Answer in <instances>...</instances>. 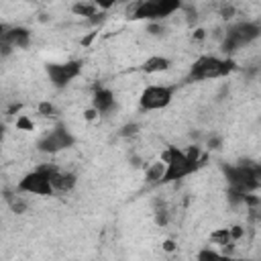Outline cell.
<instances>
[{"label": "cell", "instance_id": "cell-20", "mask_svg": "<svg viewBox=\"0 0 261 261\" xmlns=\"http://www.w3.org/2000/svg\"><path fill=\"white\" fill-rule=\"evenodd\" d=\"M137 130H139V124L128 122V124H124V126L120 128V135H122V137H130V135H137Z\"/></svg>", "mask_w": 261, "mask_h": 261}, {"label": "cell", "instance_id": "cell-26", "mask_svg": "<svg viewBox=\"0 0 261 261\" xmlns=\"http://www.w3.org/2000/svg\"><path fill=\"white\" fill-rule=\"evenodd\" d=\"M165 249H167V251H171V249H173V243H171V241H167V243H165Z\"/></svg>", "mask_w": 261, "mask_h": 261}, {"label": "cell", "instance_id": "cell-5", "mask_svg": "<svg viewBox=\"0 0 261 261\" xmlns=\"http://www.w3.org/2000/svg\"><path fill=\"white\" fill-rule=\"evenodd\" d=\"M181 8V4L177 0H143L133 4V16L137 20H151V22H159L167 16H171L173 12H177Z\"/></svg>", "mask_w": 261, "mask_h": 261}, {"label": "cell", "instance_id": "cell-16", "mask_svg": "<svg viewBox=\"0 0 261 261\" xmlns=\"http://www.w3.org/2000/svg\"><path fill=\"white\" fill-rule=\"evenodd\" d=\"M196 261H239V259L224 255V253H218V251H212V249H202V251H198Z\"/></svg>", "mask_w": 261, "mask_h": 261}, {"label": "cell", "instance_id": "cell-13", "mask_svg": "<svg viewBox=\"0 0 261 261\" xmlns=\"http://www.w3.org/2000/svg\"><path fill=\"white\" fill-rule=\"evenodd\" d=\"M171 67V59L163 57V55H153L143 63V71L147 73H159V71H167Z\"/></svg>", "mask_w": 261, "mask_h": 261}, {"label": "cell", "instance_id": "cell-12", "mask_svg": "<svg viewBox=\"0 0 261 261\" xmlns=\"http://www.w3.org/2000/svg\"><path fill=\"white\" fill-rule=\"evenodd\" d=\"M114 104H116L114 94H112V90H108V88H98V90L94 92V96H92V108H94L98 114H108V112H112Z\"/></svg>", "mask_w": 261, "mask_h": 261}, {"label": "cell", "instance_id": "cell-24", "mask_svg": "<svg viewBox=\"0 0 261 261\" xmlns=\"http://www.w3.org/2000/svg\"><path fill=\"white\" fill-rule=\"evenodd\" d=\"M253 169H255V175H257V179L261 181V163H253Z\"/></svg>", "mask_w": 261, "mask_h": 261}, {"label": "cell", "instance_id": "cell-2", "mask_svg": "<svg viewBox=\"0 0 261 261\" xmlns=\"http://www.w3.org/2000/svg\"><path fill=\"white\" fill-rule=\"evenodd\" d=\"M222 173L228 181V194L234 202H245V198L261 186L251 161L239 165H222Z\"/></svg>", "mask_w": 261, "mask_h": 261}, {"label": "cell", "instance_id": "cell-4", "mask_svg": "<svg viewBox=\"0 0 261 261\" xmlns=\"http://www.w3.org/2000/svg\"><path fill=\"white\" fill-rule=\"evenodd\" d=\"M259 37H261V24L259 22H251V20L234 22L224 31V39L220 41V49L224 55H232L241 47L253 43Z\"/></svg>", "mask_w": 261, "mask_h": 261}, {"label": "cell", "instance_id": "cell-21", "mask_svg": "<svg viewBox=\"0 0 261 261\" xmlns=\"http://www.w3.org/2000/svg\"><path fill=\"white\" fill-rule=\"evenodd\" d=\"M16 128H22V130H31V128H33V122H31L27 116H20V118L16 120Z\"/></svg>", "mask_w": 261, "mask_h": 261}, {"label": "cell", "instance_id": "cell-3", "mask_svg": "<svg viewBox=\"0 0 261 261\" xmlns=\"http://www.w3.org/2000/svg\"><path fill=\"white\" fill-rule=\"evenodd\" d=\"M237 69L230 57H216V55H202L198 57L188 73V82H202V80H216L226 77Z\"/></svg>", "mask_w": 261, "mask_h": 261}, {"label": "cell", "instance_id": "cell-1", "mask_svg": "<svg viewBox=\"0 0 261 261\" xmlns=\"http://www.w3.org/2000/svg\"><path fill=\"white\" fill-rule=\"evenodd\" d=\"M204 155L202 149L198 145H190L188 149H179V147H167L161 153V161L165 163V175H163V184L167 181H177L190 173H194L202 163H204Z\"/></svg>", "mask_w": 261, "mask_h": 261}, {"label": "cell", "instance_id": "cell-25", "mask_svg": "<svg viewBox=\"0 0 261 261\" xmlns=\"http://www.w3.org/2000/svg\"><path fill=\"white\" fill-rule=\"evenodd\" d=\"M96 114H98V112H96V110H94V108H90V110H88V112H86V118H94V116H96Z\"/></svg>", "mask_w": 261, "mask_h": 261}, {"label": "cell", "instance_id": "cell-18", "mask_svg": "<svg viewBox=\"0 0 261 261\" xmlns=\"http://www.w3.org/2000/svg\"><path fill=\"white\" fill-rule=\"evenodd\" d=\"M155 220H157L159 226L167 224V208H165V204H159V206L155 208Z\"/></svg>", "mask_w": 261, "mask_h": 261}, {"label": "cell", "instance_id": "cell-10", "mask_svg": "<svg viewBox=\"0 0 261 261\" xmlns=\"http://www.w3.org/2000/svg\"><path fill=\"white\" fill-rule=\"evenodd\" d=\"M0 41L10 49H27L31 43V31L27 27H8L2 22L0 27Z\"/></svg>", "mask_w": 261, "mask_h": 261}, {"label": "cell", "instance_id": "cell-7", "mask_svg": "<svg viewBox=\"0 0 261 261\" xmlns=\"http://www.w3.org/2000/svg\"><path fill=\"white\" fill-rule=\"evenodd\" d=\"M175 90H177V86H159V84L147 86L141 92L139 104L143 110H161V108L171 104Z\"/></svg>", "mask_w": 261, "mask_h": 261}, {"label": "cell", "instance_id": "cell-14", "mask_svg": "<svg viewBox=\"0 0 261 261\" xmlns=\"http://www.w3.org/2000/svg\"><path fill=\"white\" fill-rule=\"evenodd\" d=\"M210 241L214 243V245H218V247H222L224 251H230L232 247H234V237H232V230L230 228H218V230H214L212 234H210Z\"/></svg>", "mask_w": 261, "mask_h": 261}, {"label": "cell", "instance_id": "cell-11", "mask_svg": "<svg viewBox=\"0 0 261 261\" xmlns=\"http://www.w3.org/2000/svg\"><path fill=\"white\" fill-rule=\"evenodd\" d=\"M41 167H43L45 173L49 175L53 190H57V192H69V190L75 188V181H77V179H75V175H73L71 171H63V169H59V167H55V165H51V163H43Z\"/></svg>", "mask_w": 261, "mask_h": 261}, {"label": "cell", "instance_id": "cell-23", "mask_svg": "<svg viewBox=\"0 0 261 261\" xmlns=\"http://www.w3.org/2000/svg\"><path fill=\"white\" fill-rule=\"evenodd\" d=\"M220 14H222V18H230V16L234 14V8H232V6H222Z\"/></svg>", "mask_w": 261, "mask_h": 261}, {"label": "cell", "instance_id": "cell-22", "mask_svg": "<svg viewBox=\"0 0 261 261\" xmlns=\"http://www.w3.org/2000/svg\"><path fill=\"white\" fill-rule=\"evenodd\" d=\"M149 33L151 35H165V27L159 24V22H151L149 24Z\"/></svg>", "mask_w": 261, "mask_h": 261}, {"label": "cell", "instance_id": "cell-9", "mask_svg": "<svg viewBox=\"0 0 261 261\" xmlns=\"http://www.w3.org/2000/svg\"><path fill=\"white\" fill-rule=\"evenodd\" d=\"M16 192L35 194V196H51L53 194V186H51V179L45 173V169L39 165L37 169H33V171L22 175V179L16 184Z\"/></svg>", "mask_w": 261, "mask_h": 261}, {"label": "cell", "instance_id": "cell-8", "mask_svg": "<svg viewBox=\"0 0 261 261\" xmlns=\"http://www.w3.org/2000/svg\"><path fill=\"white\" fill-rule=\"evenodd\" d=\"M82 61L80 59H67V61H59V63H47L45 71L49 82L55 88H65L71 80H75L82 73Z\"/></svg>", "mask_w": 261, "mask_h": 261}, {"label": "cell", "instance_id": "cell-19", "mask_svg": "<svg viewBox=\"0 0 261 261\" xmlns=\"http://www.w3.org/2000/svg\"><path fill=\"white\" fill-rule=\"evenodd\" d=\"M39 114H43V116H55L57 114V110H55V106L51 104V102H41L39 104Z\"/></svg>", "mask_w": 261, "mask_h": 261}, {"label": "cell", "instance_id": "cell-15", "mask_svg": "<svg viewBox=\"0 0 261 261\" xmlns=\"http://www.w3.org/2000/svg\"><path fill=\"white\" fill-rule=\"evenodd\" d=\"M163 175H165V163L163 161H153L151 165H147L145 181L147 184H159V181H163Z\"/></svg>", "mask_w": 261, "mask_h": 261}, {"label": "cell", "instance_id": "cell-17", "mask_svg": "<svg viewBox=\"0 0 261 261\" xmlns=\"http://www.w3.org/2000/svg\"><path fill=\"white\" fill-rule=\"evenodd\" d=\"M71 12L77 14V16H88V18H92V16L98 14V4H94V2H77V4L71 6Z\"/></svg>", "mask_w": 261, "mask_h": 261}, {"label": "cell", "instance_id": "cell-6", "mask_svg": "<svg viewBox=\"0 0 261 261\" xmlns=\"http://www.w3.org/2000/svg\"><path fill=\"white\" fill-rule=\"evenodd\" d=\"M75 145V137L69 133L67 126L63 124H57L53 126L51 130H47L39 141H37V149L41 153H49V155H55L59 151H65L69 147Z\"/></svg>", "mask_w": 261, "mask_h": 261}]
</instances>
